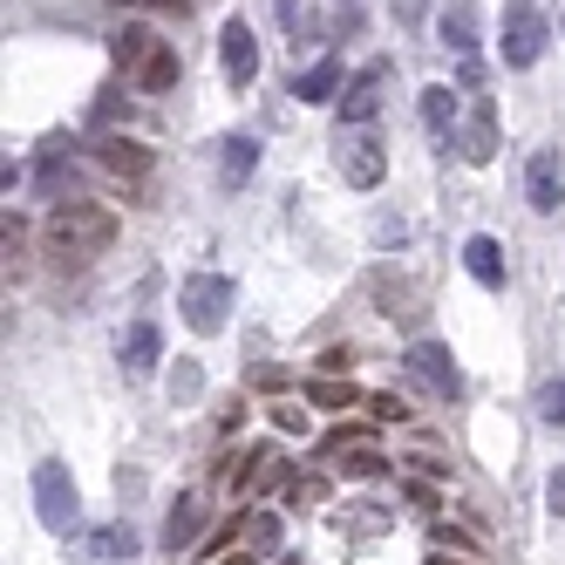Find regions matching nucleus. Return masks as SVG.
Listing matches in <instances>:
<instances>
[{
  "label": "nucleus",
  "mask_w": 565,
  "mask_h": 565,
  "mask_svg": "<svg viewBox=\"0 0 565 565\" xmlns=\"http://www.w3.org/2000/svg\"><path fill=\"white\" fill-rule=\"evenodd\" d=\"M266 470V450H259V443H253V450H238L225 470H218V483H225V491H253V477Z\"/></svg>",
  "instance_id": "22"
},
{
  "label": "nucleus",
  "mask_w": 565,
  "mask_h": 565,
  "mask_svg": "<svg viewBox=\"0 0 565 565\" xmlns=\"http://www.w3.org/2000/svg\"><path fill=\"white\" fill-rule=\"evenodd\" d=\"M150 55H157V34H150L143 21H130V28H116V34H109V62L124 68V75H143Z\"/></svg>",
  "instance_id": "14"
},
{
  "label": "nucleus",
  "mask_w": 565,
  "mask_h": 565,
  "mask_svg": "<svg viewBox=\"0 0 565 565\" xmlns=\"http://www.w3.org/2000/svg\"><path fill=\"white\" fill-rule=\"evenodd\" d=\"M491 157H498V109L470 103V116H463V164H491Z\"/></svg>",
  "instance_id": "12"
},
{
  "label": "nucleus",
  "mask_w": 565,
  "mask_h": 565,
  "mask_svg": "<svg viewBox=\"0 0 565 565\" xmlns=\"http://www.w3.org/2000/svg\"><path fill=\"white\" fill-rule=\"evenodd\" d=\"M96 171L103 178H124V184H143L150 178V150L130 143V137H96Z\"/></svg>",
  "instance_id": "9"
},
{
  "label": "nucleus",
  "mask_w": 565,
  "mask_h": 565,
  "mask_svg": "<svg viewBox=\"0 0 565 565\" xmlns=\"http://www.w3.org/2000/svg\"><path fill=\"white\" fill-rule=\"evenodd\" d=\"M369 409H375V423H409V402H402V395H375Z\"/></svg>",
  "instance_id": "29"
},
{
  "label": "nucleus",
  "mask_w": 565,
  "mask_h": 565,
  "mask_svg": "<svg viewBox=\"0 0 565 565\" xmlns=\"http://www.w3.org/2000/svg\"><path fill=\"white\" fill-rule=\"evenodd\" d=\"M157 361H164L157 320H130V328H124V375H157Z\"/></svg>",
  "instance_id": "11"
},
{
  "label": "nucleus",
  "mask_w": 565,
  "mask_h": 565,
  "mask_svg": "<svg viewBox=\"0 0 565 565\" xmlns=\"http://www.w3.org/2000/svg\"><path fill=\"white\" fill-rule=\"evenodd\" d=\"M545 498H552V518H565V470L552 477V491H545Z\"/></svg>",
  "instance_id": "33"
},
{
  "label": "nucleus",
  "mask_w": 565,
  "mask_h": 565,
  "mask_svg": "<svg viewBox=\"0 0 565 565\" xmlns=\"http://www.w3.org/2000/svg\"><path fill=\"white\" fill-rule=\"evenodd\" d=\"M524 198H532V212L558 218V198H565V164H558V150H539V157H532V171H524Z\"/></svg>",
  "instance_id": "10"
},
{
  "label": "nucleus",
  "mask_w": 565,
  "mask_h": 565,
  "mask_svg": "<svg viewBox=\"0 0 565 565\" xmlns=\"http://www.w3.org/2000/svg\"><path fill=\"white\" fill-rule=\"evenodd\" d=\"M463 266H470V279H477V287H504V246H498V238L491 232H477L470 238V246H463Z\"/></svg>",
  "instance_id": "15"
},
{
  "label": "nucleus",
  "mask_w": 565,
  "mask_h": 565,
  "mask_svg": "<svg viewBox=\"0 0 565 565\" xmlns=\"http://www.w3.org/2000/svg\"><path fill=\"white\" fill-rule=\"evenodd\" d=\"M198 524H205V498H178V504H171V518H164V545H171V552L205 545V539H198Z\"/></svg>",
  "instance_id": "17"
},
{
  "label": "nucleus",
  "mask_w": 565,
  "mask_h": 565,
  "mask_svg": "<svg viewBox=\"0 0 565 565\" xmlns=\"http://www.w3.org/2000/svg\"><path fill=\"white\" fill-rule=\"evenodd\" d=\"M382 83H388V62L361 68L354 83L341 89V130H369V124H375V109H382Z\"/></svg>",
  "instance_id": "8"
},
{
  "label": "nucleus",
  "mask_w": 565,
  "mask_h": 565,
  "mask_svg": "<svg viewBox=\"0 0 565 565\" xmlns=\"http://www.w3.org/2000/svg\"><path fill=\"white\" fill-rule=\"evenodd\" d=\"M273 8H279V21H294V14H300V0H273Z\"/></svg>",
  "instance_id": "35"
},
{
  "label": "nucleus",
  "mask_w": 565,
  "mask_h": 565,
  "mask_svg": "<svg viewBox=\"0 0 565 565\" xmlns=\"http://www.w3.org/2000/svg\"><path fill=\"white\" fill-rule=\"evenodd\" d=\"M266 491H279V498H300V470H294V463H266Z\"/></svg>",
  "instance_id": "28"
},
{
  "label": "nucleus",
  "mask_w": 565,
  "mask_h": 565,
  "mask_svg": "<svg viewBox=\"0 0 565 565\" xmlns=\"http://www.w3.org/2000/svg\"><path fill=\"white\" fill-rule=\"evenodd\" d=\"M334 164H341V178H348L354 191H375V184L388 178V150H382L375 130H341V137H334Z\"/></svg>",
  "instance_id": "4"
},
{
  "label": "nucleus",
  "mask_w": 565,
  "mask_h": 565,
  "mask_svg": "<svg viewBox=\"0 0 565 565\" xmlns=\"http://www.w3.org/2000/svg\"><path fill=\"white\" fill-rule=\"evenodd\" d=\"M116 246V212L89 205V198H75V205H55L49 225H42V253L55 273H83L89 259H103Z\"/></svg>",
  "instance_id": "1"
},
{
  "label": "nucleus",
  "mask_w": 565,
  "mask_h": 565,
  "mask_svg": "<svg viewBox=\"0 0 565 565\" xmlns=\"http://www.w3.org/2000/svg\"><path fill=\"white\" fill-rule=\"evenodd\" d=\"M218 565H259V552H232V558H218Z\"/></svg>",
  "instance_id": "34"
},
{
  "label": "nucleus",
  "mask_w": 565,
  "mask_h": 565,
  "mask_svg": "<svg viewBox=\"0 0 565 565\" xmlns=\"http://www.w3.org/2000/svg\"><path fill=\"white\" fill-rule=\"evenodd\" d=\"M273 429H287V436H294V429H307V416L294 409V402H279V409H273Z\"/></svg>",
  "instance_id": "31"
},
{
  "label": "nucleus",
  "mask_w": 565,
  "mask_h": 565,
  "mask_svg": "<svg viewBox=\"0 0 565 565\" xmlns=\"http://www.w3.org/2000/svg\"><path fill=\"white\" fill-rule=\"evenodd\" d=\"M178 75H184L178 49H157V55L143 62V75H137V89H150V96H164V89H178Z\"/></svg>",
  "instance_id": "21"
},
{
  "label": "nucleus",
  "mask_w": 565,
  "mask_h": 565,
  "mask_svg": "<svg viewBox=\"0 0 565 565\" xmlns=\"http://www.w3.org/2000/svg\"><path fill=\"white\" fill-rule=\"evenodd\" d=\"M334 89H341V55H320V62L300 75V83H294V96H300V103H328Z\"/></svg>",
  "instance_id": "18"
},
{
  "label": "nucleus",
  "mask_w": 565,
  "mask_h": 565,
  "mask_svg": "<svg viewBox=\"0 0 565 565\" xmlns=\"http://www.w3.org/2000/svg\"><path fill=\"white\" fill-rule=\"evenodd\" d=\"M253 164H259V143H253V137H232V143H225V164H218V184L238 191V184L253 178Z\"/></svg>",
  "instance_id": "19"
},
{
  "label": "nucleus",
  "mask_w": 565,
  "mask_h": 565,
  "mask_svg": "<svg viewBox=\"0 0 565 565\" xmlns=\"http://www.w3.org/2000/svg\"><path fill=\"white\" fill-rule=\"evenodd\" d=\"M436 34H443V49H450V55L477 62V8H470V0H450L443 21H436Z\"/></svg>",
  "instance_id": "13"
},
{
  "label": "nucleus",
  "mask_w": 565,
  "mask_h": 565,
  "mask_svg": "<svg viewBox=\"0 0 565 565\" xmlns=\"http://www.w3.org/2000/svg\"><path fill=\"white\" fill-rule=\"evenodd\" d=\"M409 375H423V388L429 395H463V375H457V354L450 348H443V341H416L409 348Z\"/></svg>",
  "instance_id": "7"
},
{
  "label": "nucleus",
  "mask_w": 565,
  "mask_h": 565,
  "mask_svg": "<svg viewBox=\"0 0 565 565\" xmlns=\"http://www.w3.org/2000/svg\"><path fill=\"white\" fill-rule=\"evenodd\" d=\"M307 402H313V409H334V416H341L348 402H361V388H354L348 375H341V382H307Z\"/></svg>",
  "instance_id": "23"
},
{
  "label": "nucleus",
  "mask_w": 565,
  "mask_h": 565,
  "mask_svg": "<svg viewBox=\"0 0 565 565\" xmlns=\"http://www.w3.org/2000/svg\"><path fill=\"white\" fill-rule=\"evenodd\" d=\"M178 313H184V328L218 334L225 320H232V279L225 273H191L184 287H178Z\"/></svg>",
  "instance_id": "2"
},
{
  "label": "nucleus",
  "mask_w": 565,
  "mask_h": 565,
  "mask_svg": "<svg viewBox=\"0 0 565 565\" xmlns=\"http://www.w3.org/2000/svg\"><path fill=\"white\" fill-rule=\"evenodd\" d=\"M96 558H137V532H124V524H103V532H96Z\"/></svg>",
  "instance_id": "25"
},
{
  "label": "nucleus",
  "mask_w": 565,
  "mask_h": 565,
  "mask_svg": "<svg viewBox=\"0 0 565 565\" xmlns=\"http://www.w3.org/2000/svg\"><path fill=\"white\" fill-rule=\"evenodd\" d=\"M320 443H328V457H341V450H369V443H375V423H334Z\"/></svg>",
  "instance_id": "24"
},
{
  "label": "nucleus",
  "mask_w": 565,
  "mask_h": 565,
  "mask_svg": "<svg viewBox=\"0 0 565 565\" xmlns=\"http://www.w3.org/2000/svg\"><path fill=\"white\" fill-rule=\"evenodd\" d=\"M34 518L49 524V532H75V518H83V498H75V477H68V463H34Z\"/></svg>",
  "instance_id": "3"
},
{
  "label": "nucleus",
  "mask_w": 565,
  "mask_h": 565,
  "mask_svg": "<svg viewBox=\"0 0 565 565\" xmlns=\"http://www.w3.org/2000/svg\"><path fill=\"white\" fill-rule=\"evenodd\" d=\"M539 423H552V429H565V375L539 388Z\"/></svg>",
  "instance_id": "26"
},
{
  "label": "nucleus",
  "mask_w": 565,
  "mask_h": 565,
  "mask_svg": "<svg viewBox=\"0 0 565 565\" xmlns=\"http://www.w3.org/2000/svg\"><path fill=\"white\" fill-rule=\"evenodd\" d=\"M545 55V14L532 0H504V68H532Z\"/></svg>",
  "instance_id": "5"
},
{
  "label": "nucleus",
  "mask_w": 565,
  "mask_h": 565,
  "mask_svg": "<svg viewBox=\"0 0 565 565\" xmlns=\"http://www.w3.org/2000/svg\"><path fill=\"white\" fill-rule=\"evenodd\" d=\"M171 395H178V402H191V395H198V361H178V375H171Z\"/></svg>",
  "instance_id": "30"
},
{
  "label": "nucleus",
  "mask_w": 565,
  "mask_h": 565,
  "mask_svg": "<svg viewBox=\"0 0 565 565\" xmlns=\"http://www.w3.org/2000/svg\"><path fill=\"white\" fill-rule=\"evenodd\" d=\"M457 109H463V103L443 89V83H429V89H423V124H429V137H436L443 150H450V137H457Z\"/></svg>",
  "instance_id": "16"
},
{
  "label": "nucleus",
  "mask_w": 565,
  "mask_h": 565,
  "mask_svg": "<svg viewBox=\"0 0 565 565\" xmlns=\"http://www.w3.org/2000/svg\"><path fill=\"white\" fill-rule=\"evenodd\" d=\"M238 539H246V552H273L279 545V511H238Z\"/></svg>",
  "instance_id": "20"
},
{
  "label": "nucleus",
  "mask_w": 565,
  "mask_h": 565,
  "mask_svg": "<svg viewBox=\"0 0 565 565\" xmlns=\"http://www.w3.org/2000/svg\"><path fill=\"white\" fill-rule=\"evenodd\" d=\"M150 8H171V14H191V0H150Z\"/></svg>",
  "instance_id": "36"
},
{
  "label": "nucleus",
  "mask_w": 565,
  "mask_h": 565,
  "mask_svg": "<svg viewBox=\"0 0 565 565\" xmlns=\"http://www.w3.org/2000/svg\"><path fill=\"white\" fill-rule=\"evenodd\" d=\"M218 68H225L232 89H253V75H259V42H253V28L238 14L218 28Z\"/></svg>",
  "instance_id": "6"
},
{
  "label": "nucleus",
  "mask_w": 565,
  "mask_h": 565,
  "mask_svg": "<svg viewBox=\"0 0 565 565\" xmlns=\"http://www.w3.org/2000/svg\"><path fill=\"white\" fill-rule=\"evenodd\" d=\"M341 470H348V477H388V457H382V450H348Z\"/></svg>",
  "instance_id": "27"
},
{
  "label": "nucleus",
  "mask_w": 565,
  "mask_h": 565,
  "mask_svg": "<svg viewBox=\"0 0 565 565\" xmlns=\"http://www.w3.org/2000/svg\"><path fill=\"white\" fill-rule=\"evenodd\" d=\"M402 21H423V0H402Z\"/></svg>",
  "instance_id": "37"
},
{
  "label": "nucleus",
  "mask_w": 565,
  "mask_h": 565,
  "mask_svg": "<svg viewBox=\"0 0 565 565\" xmlns=\"http://www.w3.org/2000/svg\"><path fill=\"white\" fill-rule=\"evenodd\" d=\"M116 116H130V103H124V96H116V89H109V96L96 103V124H116Z\"/></svg>",
  "instance_id": "32"
}]
</instances>
